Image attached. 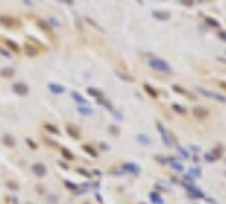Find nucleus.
Returning <instances> with one entry per match:
<instances>
[{"instance_id": "nucleus-15", "label": "nucleus", "mask_w": 226, "mask_h": 204, "mask_svg": "<svg viewBox=\"0 0 226 204\" xmlns=\"http://www.w3.org/2000/svg\"><path fill=\"white\" fill-rule=\"evenodd\" d=\"M202 94H206L207 97H213V99H216L218 102H223V104H226V97L219 95V94H213V92H206V90H202Z\"/></svg>"}, {"instance_id": "nucleus-3", "label": "nucleus", "mask_w": 226, "mask_h": 204, "mask_svg": "<svg viewBox=\"0 0 226 204\" xmlns=\"http://www.w3.org/2000/svg\"><path fill=\"white\" fill-rule=\"evenodd\" d=\"M155 124H157L158 131H160V135H162V139H163V143H165V146H172V139H170V136H168V133H167V129L163 128V124L160 121H157Z\"/></svg>"}, {"instance_id": "nucleus-34", "label": "nucleus", "mask_w": 226, "mask_h": 204, "mask_svg": "<svg viewBox=\"0 0 226 204\" xmlns=\"http://www.w3.org/2000/svg\"><path fill=\"white\" fill-rule=\"evenodd\" d=\"M36 191H38V194H44V192H46V191H44V187L41 186V184H39V186H36Z\"/></svg>"}, {"instance_id": "nucleus-12", "label": "nucleus", "mask_w": 226, "mask_h": 204, "mask_svg": "<svg viewBox=\"0 0 226 204\" xmlns=\"http://www.w3.org/2000/svg\"><path fill=\"white\" fill-rule=\"evenodd\" d=\"M60 152H61V155H63V158H65V160H68V162L75 160V155H73V153L70 152L68 148H65V146H61V148H60Z\"/></svg>"}, {"instance_id": "nucleus-26", "label": "nucleus", "mask_w": 226, "mask_h": 204, "mask_svg": "<svg viewBox=\"0 0 226 204\" xmlns=\"http://www.w3.org/2000/svg\"><path fill=\"white\" fill-rule=\"evenodd\" d=\"M7 187H9L10 191H19L17 182H14V180H9V182H7Z\"/></svg>"}, {"instance_id": "nucleus-24", "label": "nucleus", "mask_w": 226, "mask_h": 204, "mask_svg": "<svg viewBox=\"0 0 226 204\" xmlns=\"http://www.w3.org/2000/svg\"><path fill=\"white\" fill-rule=\"evenodd\" d=\"M26 143H27V146H29L31 150H38V143H36L34 139H31V138H27V139H26Z\"/></svg>"}, {"instance_id": "nucleus-20", "label": "nucleus", "mask_w": 226, "mask_h": 204, "mask_svg": "<svg viewBox=\"0 0 226 204\" xmlns=\"http://www.w3.org/2000/svg\"><path fill=\"white\" fill-rule=\"evenodd\" d=\"M87 92H89L90 95H94L95 99H100V97H102V92H100V90H97V89H89Z\"/></svg>"}, {"instance_id": "nucleus-28", "label": "nucleus", "mask_w": 226, "mask_h": 204, "mask_svg": "<svg viewBox=\"0 0 226 204\" xmlns=\"http://www.w3.org/2000/svg\"><path fill=\"white\" fill-rule=\"evenodd\" d=\"M189 172H191V175H194V177H201V169H197V167L191 169Z\"/></svg>"}, {"instance_id": "nucleus-18", "label": "nucleus", "mask_w": 226, "mask_h": 204, "mask_svg": "<svg viewBox=\"0 0 226 204\" xmlns=\"http://www.w3.org/2000/svg\"><path fill=\"white\" fill-rule=\"evenodd\" d=\"M172 109H174L177 114H182V116H185V114H187V111H185L182 105H179V104H172Z\"/></svg>"}, {"instance_id": "nucleus-22", "label": "nucleus", "mask_w": 226, "mask_h": 204, "mask_svg": "<svg viewBox=\"0 0 226 204\" xmlns=\"http://www.w3.org/2000/svg\"><path fill=\"white\" fill-rule=\"evenodd\" d=\"M145 90L148 92V94H150V95H151V97H158V92L155 90L153 87H150V85H145Z\"/></svg>"}, {"instance_id": "nucleus-10", "label": "nucleus", "mask_w": 226, "mask_h": 204, "mask_svg": "<svg viewBox=\"0 0 226 204\" xmlns=\"http://www.w3.org/2000/svg\"><path fill=\"white\" fill-rule=\"evenodd\" d=\"M2 143H4L5 146H9V148H14L15 146V138H14L12 135H4L2 136Z\"/></svg>"}, {"instance_id": "nucleus-2", "label": "nucleus", "mask_w": 226, "mask_h": 204, "mask_svg": "<svg viewBox=\"0 0 226 204\" xmlns=\"http://www.w3.org/2000/svg\"><path fill=\"white\" fill-rule=\"evenodd\" d=\"M192 114H194L196 119H207V117H209V109L201 107V105H196V107L192 109Z\"/></svg>"}, {"instance_id": "nucleus-8", "label": "nucleus", "mask_w": 226, "mask_h": 204, "mask_svg": "<svg viewBox=\"0 0 226 204\" xmlns=\"http://www.w3.org/2000/svg\"><path fill=\"white\" fill-rule=\"evenodd\" d=\"M123 170H126V172H129V174H134V175H138L141 172L140 167L134 165V163H123Z\"/></svg>"}, {"instance_id": "nucleus-29", "label": "nucleus", "mask_w": 226, "mask_h": 204, "mask_svg": "<svg viewBox=\"0 0 226 204\" xmlns=\"http://www.w3.org/2000/svg\"><path fill=\"white\" fill-rule=\"evenodd\" d=\"M78 111H80V114H83V116H90V114H92V109H87V107H80Z\"/></svg>"}, {"instance_id": "nucleus-4", "label": "nucleus", "mask_w": 226, "mask_h": 204, "mask_svg": "<svg viewBox=\"0 0 226 204\" xmlns=\"http://www.w3.org/2000/svg\"><path fill=\"white\" fill-rule=\"evenodd\" d=\"M32 174L36 175V177H44V175L48 174V169L44 163H41V162H36L34 165H32Z\"/></svg>"}, {"instance_id": "nucleus-35", "label": "nucleus", "mask_w": 226, "mask_h": 204, "mask_svg": "<svg viewBox=\"0 0 226 204\" xmlns=\"http://www.w3.org/2000/svg\"><path fill=\"white\" fill-rule=\"evenodd\" d=\"M99 148H100V150H106V152H107V150H109V146H107L106 143H102V145H100V146H99Z\"/></svg>"}, {"instance_id": "nucleus-6", "label": "nucleus", "mask_w": 226, "mask_h": 204, "mask_svg": "<svg viewBox=\"0 0 226 204\" xmlns=\"http://www.w3.org/2000/svg\"><path fill=\"white\" fill-rule=\"evenodd\" d=\"M66 133H68V136L70 138H73V139H80V129H78L75 124H72V122H68L66 124Z\"/></svg>"}, {"instance_id": "nucleus-5", "label": "nucleus", "mask_w": 226, "mask_h": 204, "mask_svg": "<svg viewBox=\"0 0 226 204\" xmlns=\"http://www.w3.org/2000/svg\"><path fill=\"white\" fill-rule=\"evenodd\" d=\"M223 155H224V146H223L221 143H218L216 146L211 150V156H213V162L219 160V158H223Z\"/></svg>"}, {"instance_id": "nucleus-37", "label": "nucleus", "mask_w": 226, "mask_h": 204, "mask_svg": "<svg viewBox=\"0 0 226 204\" xmlns=\"http://www.w3.org/2000/svg\"><path fill=\"white\" fill-rule=\"evenodd\" d=\"M83 204H90V202H87V201H85V202H83Z\"/></svg>"}, {"instance_id": "nucleus-25", "label": "nucleus", "mask_w": 226, "mask_h": 204, "mask_svg": "<svg viewBox=\"0 0 226 204\" xmlns=\"http://www.w3.org/2000/svg\"><path fill=\"white\" fill-rule=\"evenodd\" d=\"M77 172L80 175H83V177H87V179L92 177V172H89V170H85V169H77Z\"/></svg>"}, {"instance_id": "nucleus-16", "label": "nucleus", "mask_w": 226, "mask_h": 204, "mask_svg": "<svg viewBox=\"0 0 226 204\" xmlns=\"http://www.w3.org/2000/svg\"><path fill=\"white\" fill-rule=\"evenodd\" d=\"M14 90L17 92L19 95H26V94H27V87H26V85H22V83H17V85H14Z\"/></svg>"}, {"instance_id": "nucleus-13", "label": "nucleus", "mask_w": 226, "mask_h": 204, "mask_svg": "<svg viewBox=\"0 0 226 204\" xmlns=\"http://www.w3.org/2000/svg\"><path fill=\"white\" fill-rule=\"evenodd\" d=\"M136 139H138V143L143 145V146H150V145H151V139H150V136H146V135H138Z\"/></svg>"}, {"instance_id": "nucleus-19", "label": "nucleus", "mask_w": 226, "mask_h": 204, "mask_svg": "<svg viewBox=\"0 0 226 204\" xmlns=\"http://www.w3.org/2000/svg\"><path fill=\"white\" fill-rule=\"evenodd\" d=\"M109 133H111L112 136H119L121 129H119L117 126H116V124H111V126H109Z\"/></svg>"}, {"instance_id": "nucleus-32", "label": "nucleus", "mask_w": 226, "mask_h": 204, "mask_svg": "<svg viewBox=\"0 0 226 204\" xmlns=\"http://www.w3.org/2000/svg\"><path fill=\"white\" fill-rule=\"evenodd\" d=\"M155 160H157V162H160V163H168V160H167V158H165V156H155Z\"/></svg>"}, {"instance_id": "nucleus-27", "label": "nucleus", "mask_w": 226, "mask_h": 204, "mask_svg": "<svg viewBox=\"0 0 226 204\" xmlns=\"http://www.w3.org/2000/svg\"><path fill=\"white\" fill-rule=\"evenodd\" d=\"M49 89H51V92H55V94H61V92L65 90L63 87H60V85H49Z\"/></svg>"}, {"instance_id": "nucleus-9", "label": "nucleus", "mask_w": 226, "mask_h": 204, "mask_svg": "<svg viewBox=\"0 0 226 204\" xmlns=\"http://www.w3.org/2000/svg\"><path fill=\"white\" fill-rule=\"evenodd\" d=\"M82 148H83V152L87 153V155H90L92 158H97L99 156V153H97V150H95L92 145H89V143H85V145H82Z\"/></svg>"}, {"instance_id": "nucleus-33", "label": "nucleus", "mask_w": 226, "mask_h": 204, "mask_svg": "<svg viewBox=\"0 0 226 204\" xmlns=\"http://www.w3.org/2000/svg\"><path fill=\"white\" fill-rule=\"evenodd\" d=\"M58 165L61 167V169H65V170H68V163H66V162H63V160H60L58 162Z\"/></svg>"}, {"instance_id": "nucleus-38", "label": "nucleus", "mask_w": 226, "mask_h": 204, "mask_svg": "<svg viewBox=\"0 0 226 204\" xmlns=\"http://www.w3.org/2000/svg\"><path fill=\"white\" fill-rule=\"evenodd\" d=\"M224 175H226V172H224Z\"/></svg>"}, {"instance_id": "nucleus-30", "label": "nucleus", "mask_w": 226, "mask_h": 204, "mask_svg": "<svg viewBox=\"0 0 226 204\" xmlns=\"http://www.w3.org/2000/svg\"><path fill=\"white\" fill-rule=\"evenodd\" d=\"M177 150H179L180 156H184V158H189V152H187V150H184V148H180V146H177Z\"/></svg>"}, {"instance_id": "nucleus-36", "label": "nucleus", "mask_w": 226, "mask_h": 204, "mask_svg": "<svg viewBox=\"0 0 226 204\" xmlns=\"http://www.w3.org/2000/svg\"><path fill=\"white\" fill-rule=\"evenodd\" d=\"M206 160H207V162H213V156H211V153H207V155H206Z\"/></svg>"}, {"instance_id": "nucleus-7", "label": "nucleus", "mask_w": 226, "mask_h": 204, "mask_svg": "<svg viewBox=\"0 0 226 204\" xmlns=\"http://www.w3.org/2000/svg\"><path fill=\"white\" fill-rule=\"evenodd\" d=\"M63 186L66 187L68 191L77 192V194H83V192H85V189H83V187H78V184H73L72 180H63Z\"/></svg>"}, {"instance_id": "nucleus-14", "label": "nucleus", "mask_w": 226, "mask_h": 204, "mask_svg": "<svg viewBox=\"0 0 226 204\" xmlns=\"http://www.w3.org/2000/svg\"><path fill=\"white\" fill-rule=\"evenodd\" d=\"M44 129H46L48 133H49V135H55V136H58V135H60V129H58V128H56L55 124H49V122H46V124H44Z\"/></svg>"}, {"instance_id": "nucleus-21", "label": "nucleus", "mask_w": 226, "mask_h": 204, "mask_svg": "<svg viewBox=\"0 0 226 204\" xmlns=\"http://www.w3.org/2000/svg\"><path fill=\"white\" fill-rule=\"evenodd\" d=\"M97 100H99V104H100V105H104V107H107V109H109V111H114V109H112V105H111V102H109V100L102 99V97H100V99H97Z\"/></svg>"}, {"instance_id": "nucleus-23", "label": "nucleus", "mask_w": 226, "mask_h": 204, "mask_svg": "<svg viewBox=\"0 0 226 204\" xmlns=\"http://www.w3.org/2000/svg\"><path fill=\"white\" fill-rule=\"evenodd\" d=\"M73 99L77 100L78 104H82V105H85V104H87V100H85V99H83V97H82V95H78L77 92H75V94H73Z\"/></svg>"}, {"instance_id": "nucleus-1", "label": "nucleus", "mask_w": 226, "mask_h": 204, "mask_svg": "<svg viewBox=\"0 0 226 204\" xmlns=\"http://www.w3.org/2000/svg\"><path fill=\"white\" fill-rule=\"evenodd\" d=\"M184 187H185V191H187L189 197H192V199H204V197H206L204 192L201 191V189H197V187H194L192 184L184 182Z\"/></svg>"}, {"instance_id": "nucleus-17", "label": "nucleus", "mask_w": 226, "mask_h": 204, "mask_svg": "<svg viewBox=\"0 0 226 204\" xmlns=\"http://www.w3.org/2000/svg\"><path fill=\"white\" fill-rule=\"evenodd\" d=\"M168 163H170V165H172V169H175L177 172H184V167L180 165V163H179L177 160H175V158H168Z\"/></svg>"}, {"instance_id": "nucleus-11", "label": "nucleus", "mask_w": 226, "mask_h": 204, "mask_svg": "<svg viewBox=\"0 0 226 204\" xmlns=\"http://www.w3.org/2000/svg\"><path fill=\"white\" fill-rule=\"evenodd\" d=\"M150 199H151V202H153V204H163V199H162V196H160V192H158V191L150 192Z\"/></svg>"}, {"instance_id": "nucleus-31", "label": "nucleus", "mask_w": 226, "mask_h": 204, "mask_svg": "<svg viewBox=\"0 0 226 204\" xmlns=\"http://www.w3.org/2000/svg\"><path fill=\"white\" fill-rule=\"evenodd\" d=\"M48 202L49 204H58V197H56V196H49V197H48Z\"/></svg>"}]
</instances>
